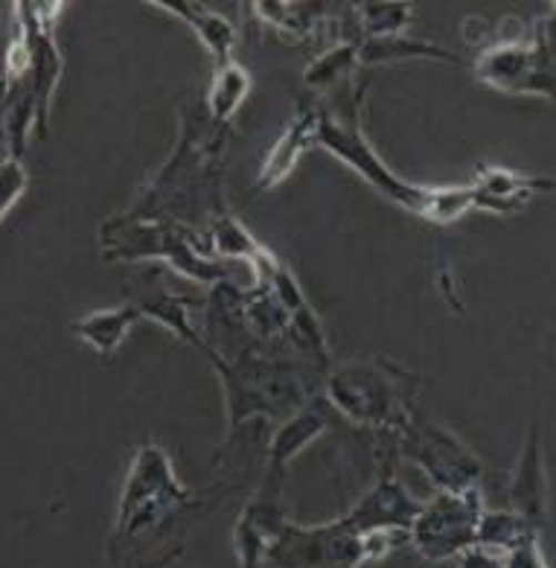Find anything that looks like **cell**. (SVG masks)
Returning a JSON list of instances; mask_svg holds the SVG:
<instances>
[{"label": "cell", "instance_id": "obj_9", "mask_svg": "<svg viewBox=\"0 0 556 568\" xmlns=\"http://www.w3.org/2000/svg\"><path fill=\"white\" fill-rule=\"evenodd\" d=\"M417 514V498L385 473L356 505L350 507L344 519L362 534H371V530H408Z\"/></svg>", "mask_w": 556, "mask_h": 568}, {"label": "cell", "instance_id": "obj_16", "mask_svg": "<svg viewBox=\"0 0 556 568\" xmlns=\"http://www.w3.org/2000/svg\"><path fill=\"white\" fill-rule=\"evenodd\" d=\"M143 318L138 304H125L120 310H105V312H91L85 318L73 321V333L82 338L85 344H91L93 351L102 353V356H111V353L123 344L125 333Z\"/></svg>", "mask_w": 556, "mask_h": 568}, {"label": "cell", "instance_id": "obj_1", "mask_svg": "<svg viewBox=\"0 0 556 568\" xmlns=\"http://www.w3.org/2000/svg\"><path fill=\"white\" fill-rule=\"evenodd\" d=\"M210 496H195L179 481L161 446H143L125 475L111 548L117 560L163 568L184 551L186 534L208 514Z\"/></svg>", "mask_w": 556, "mask_h": 568}, {"label": "cell", "instance_id": "obj_19", "mask_svg": "<svg viewBox=\"0 0 556 568\" xmlns=\"http://www.w3.org/2000/svg\"><path fill=\"white\" fill-rule=\"evenodd\" d=\"M475 207V195H472V184H455V187H425L423 204H419L417 216L437 222V225H448L457 222L466 211Z\"/></svg>", "mask_w": 556, "mask_h": 568}, {"label": "cell", "instance_id": "obj_17", "mask_svg": "<svg viewBox=\"0 0 556 568\" xmlns=\"http://www.w3.org/2000/svg\"><path fill=\"white\" fill-rule=\"evenodd\" d=\"M158 7L172 12V16L184 18L186 24L193 27L195 36L204 41V48L216 55V68L233 62L231 53L233 44H236V32H233L231 21H224L216 12H208V9L195 7V3H172V0H166V3H158Z\"/></svg>", "mask_w": 556, "mask_h": 568}, {"label": "cell", "instance_id": "obj_7", "mask_svg": "<svg viewBox=\"0 0 556 568\" xmlns=\"http://www.w3.org/2000/svg\"><path fill=\"white\" fill-rule=\"evenodd\" d=\"M550 24H554V16L536 24L530 39L513 41V44H493V48L484 50L475 62V77L504 91V94H554Z\"/></svg>", "mask_w": 556, "mask_h": 568}, {"label": "cell", "instance_id": "obj_12", "mask_svg": "<svg viewBox=\"0 0 556 568\" xmlns=\"http://www.w3.org/2000/svg\"><path fill=\"white\" fill-rule=\"evenodd\" d=\"M280 496H265L256 493L247 507L242 510L236 530H233V545L240 554L242 568H260L265 560V548H269L271 537L277 534V528L286 521L283 510L277 505Z\"/></svg>", "mask_w": 556, "mask_h": 568}, {"label": "cell", "instance_id": "obj_24", "mask_svg": "<svg viewBox=\"0 0 556 568\" xmlns=\"http://www.w3.org/2000/svg\"><path fill=\"white\" fill-rule=\"evenodd\" d=\"M457 568H507V551L475 542L457 557Z\"/></svg>", "mask_w": 556, "mask_h": 568}, {"label": "cell", "instance_id": "obj_15", "mask_svg": "<svg viewBox=\"0 0 556 568\" xmlns=\"http://www.w3.org/2000/svg\"><path fill=\"white\" fill-rule=\"evenodd\" d=\"M356 59L364 68H376L387 62H408V59H432V62H457V55L432 41H417L408 36H376L356 44Z\"/></svg>", "mask_w": 556, "mask_h": 568}, {"label": "cell", "instance_id": "obj_25", "mask_svg": "<svg viewBox=\"0 0 556 568\" xmlns=\"http://www.w3.org/2000/svg\"><path fill=\"white\" fill-rule=\"evenodd\" d=\"M504 551H507V568H548V562L542 560L539 537L536 534L525 537L513 548H504Z\"/></svg>", "mask_w": 556, "mask_h": 568}, {"label": "cell", "instance_id": "obj_14", "mask_svg": "<svg viewBox=\"0 0 556 568\" xmlns=\"http://www.w3.org/2000/svg\"><path fill=\"white\" fill-rule=\"evenodd\" d=\"M317 143V111L303 109L292 123L286 125V132L280 134V141L271 146L269 158H265L263 170H260V179H256V187L269 190L274 184L286 179L289 172L297 166V161L303 158V152Z\"/></svg>", "mask_w": 556, "mask_h": 568}, {"label": "cell", "instance_id": "obj_20", "mask_svg": "<svg viewBox=\"0 0 556 568\" xmlns=\"http://www.w3.org/2000/svg\"><path fill=\"white\" fill-rule=\"evenodd\" d=\"M358 18L367 32V39L376 36H400L414 18V7L411 3H362L358 7Z\"/></svg>", "mask_w": 556, "mask_h": 568}, {"label": "cell", "instance_id": "obj_6", "mask_svg": "<svg viewBox=\"0 0 556 568\" xmlns=\"http://www.w3.org/2000/svg\"><path fill=\"white\" fill-rule=\"evenodd\" d=\"M484 510V490H441L432 501L419 505V514L408 528V542H414L425 560H457L466 548L478 542V521Z\"/></svg>", "mask_w": 556, "mask_h": 568}, {"label": "cell", "instance_id": "obj_8", "mask_svg": "<svg viewBox=\"0 0 556 568\" xmlns=\"http://www.w3.org/2000/svg\"><path fill=\"white\" fill-rule=\"evenodd\" d=\"M396 435L402 455L414 460L443 493L481 490L484 467L452 432L411 414V420Z\"/></svg>", "mask_w": 556, "mask_h": 568}, {"label": "cell", "instance_id": "obj_11", "mask_svg": "<svg viewBox=\"0 0 556 568\" xmlns=\"http://www.w3.org/2000/svg\"><path fill=\"white\" fill-rule=\"evenodd\" d=\"M475 207L495 213H513L525 207L536 193H548L554 187L550 179H536V175H518V172L502 170V166H481L478 175L469 181Z\"/></svg>", "mask_w": 556, "mask_h": 568}, {"label": "cell", "instance_id": "obj_5", "mask_svg": "<svg viewBox=\"0 0 556 568\" xmlns=\"http://www.w3.org/2000/svg\"><path fill=\"white\" fill-rule=\"evenodd\" d=\"M387 362H358L341 367L330 379V405L356 423L400 432L411 420V385Z\"/></svg>", "mask_w": 556, "mask_h": 568}, {"label": "cell", "instance_id": "obj_3", "mask_svg": "<svg viewBox=\"0 0 556 568\" xmlns=\"http://www.w3.org/2000/svg\"><path fill=\"white\" fill-rule=\"evenodd\" d=\"M100 242L105 260L134 263L140 257H163L193 281L216 283L228 277L222 263H210L199 248V236L181 227L175 219H140L114 216L100 227Z\"/></svg>", "mask_w": 556, "mask_h": 568}, {"label": "cell", "instance_id": "obj_21", "mask_svg": "<svg viewBox=\"0 0 556 568\" xmlns=\"http://www.w3.org/2000/svg\"><path fill=\"white\" fill-rule=\"evenodd\" d=\"M210 248L222 251L228 257L233 260H251L254 263L256 254H260V245L254 242V236L247 234L245 227L231 216H219L213 225H210Z\"/></svg>", "mask_w": 556, "mask_h": 568}, {"label": "cell", "instance_id": "obj_22", "mask_svg": "<svg viewBox=\"0 0 556 568\" xmlns=\"http://www.w3.org/2000/svg\"><path fill=\"white\" fill-rule=\"evenodd\" d=\"M356 44H338L330 53L317 55L312 68L306 71V85L312 88H326L335 85L341 79L347 77L353 71V64H356Z\"/></svg>", "mask_w": 556, "mask_h": 568}, {"label": "cell", "instance_id": "obj_13", "mask_svg": "<svg viewBox=\"0 0 556 568\" xmlns=\"http://www.w3.org/2000/svg\"><path fill=\"white\" fill-rule=\"evenodd\" d=\"M510 501L513 514L522 516L539 534V528L545 525V464H542L539 426L530 428L527 446L522 452L516 475H513Z\"/></svg>", "mask_w": 556, "mask_h": 568}, {"label": "cell", "instance_id": "obj_18", "mask_svg": "<svg viewBox=\"0 0 556 568\" xmlns=\"http://www.w3.org/2000/svg\"><path fill=\"white\" fill-rule=\"evenodd\" d=\"M251 91V79L242 71L236 62H228L222 68H216L213 73V82H210L208 91V114L216 125H228L231 118L236 114V109L242 105V100Z\"/></svg>", "mask_w": 556, "mask_h": 568}, {"label": "cell", "instance_id": "obj_2", "mask_svg": "<svg viewBox=\"0 0 556 568\" xmlns=\"http://www.w3.org/2000/svg\"><path fill=\"white\" fill-rule=\"evenodd\" d=\"M408 530H371L362 534L344 516L326 525L283 521L265 548L263 566L271 568H364L378 562L400 545Z\"/></svg>", "mask_w": 556, "mask_h": 568}, {"label": "cell", "instance_id": "obj_4", "mask_svg": "<svg viewBox=\"0 0 556 568\" xmlns=\"http://www.w3.org/2000/svg\"><path fill=\"white\" fill-rule=\"evenodd\" d=\"M364 88H367V82L362 79L358 88H344V91H338L333 97V102H330V109L317 111V143H324L335 158H341L362 179L371 181L378 193L400 202L411 213H419L425 187H414L408 181L396 179V172H391L382 164V158L373 152L367 138H364L362 125H358Z\"/></svg>", "mask_w": 556, "mask_h": 568}, {"label": "cell", "instance_id": "obj_10", "mask_svg": "<svg viewBox=\"0 0 556 568\" xmlns=\"http://www.w3.org/2000/svg\"><path fill=\"white\" fill-rule=\"evenodd\" d=\"M324 399H315L310 403L303 412H297L286 426L280 428L274 444L269 449V475H265L263 490L265 496H280V481H283V473H286L289 460L303 449L310 446L321 432L326 428V420H330V408H324Z\"/></svg>", "mask_w": 556, "mask_h": 568}, {"label": "cell", "instance_id": "obj_23", "mask_svg": "<svg viewBox=\"0 0 556 568\" xmlns=\"http://www.w3.org/2000/svg\"><path fill=\"white\" fill-rule=\"evenodd\" d=\"M27 190V170L21 166L18 158H7L0 161V219L7 216L9 207L21 199Z\"/></svg>", "mask_w": 556, "mask_h": 568}]
</instances>
